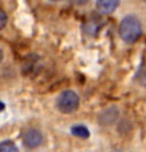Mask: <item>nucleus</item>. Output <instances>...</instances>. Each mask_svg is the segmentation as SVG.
Segmentation results:
<instances>
[{"label": "nucleus", "mask_w": 146, "mask_h": 152, "mask_svg": "<svg viewBox=\"0 0 146 152\" xmlns=\"http://www.w3.org/2000/svg\"><path fill=\"white\" fill-rule=\"evenodd\" d=\"M118 6H119V1H117V0H100V1H96L97 10L102 12V14L113 12Z\"/></svg>", "instance_id": "obj_4"}, {"label": "nucleus", "mask_w": 146, "mask_h": 152, "mask_svg": "<svg viewBox=\"0 0 146 152\" xmlns=\"http://www.w3.org/2000/svg\"><path fill=\"white\" fill-rule=\"evenodd\" d=\"M6 24H7V15L2 9H0V29L5 27Z\"/></svg>", "instance_id": "obj_7"}, {"label": "nucleus", "mask_w": 146, "mask_h": 152, "mask_svg": "<svg viewBox=\"0 0 146 152\" xmlns=\"http://www.w3.org/2000/svg\"><path fill=\"white\" fill-rule=\"evenodd\" d=\"M2 59H4V52L0 50V63H1V61H2Z\"/></svg>", "instance_id": "obj_9"}, {"label": "nucleus", "mask_w": 146, "mask_h": 152, "mask_svg": "<svg viewBox=\"0 0 146 152\" xmlns=\"http://www.w3.org/2000/svg\"><path fill=\"white\" fill-rule=\"evenodd\" d=\"M70 132L73 135L82 137V139H87L90 136V131L84 125H75V126H73Z\"/></svg>", "instance_id": "obj_5"}, {"label": "nucleus", "mask_w": 146, "mask_h": 152, "mask_svg": "<svg viewBox=\"0 0 146 152\" xmlns=\"http://www.w3.org/2000/svg\"><path fill=\"white\" fill-rule=\"evenodd\" d=\"M79 97L73 90H65L59 95L57 99V107L64 114L74 113L78 108Z\"/></svg>", "instance_id": "obj_2"}, {"label": "nucleus", "mask_w": 146, "mask_h": 152, "mask_svg": "<svg viewBox=\"0 0 146 152\" xmlns=\"http://www.w3.org/2000/svg\"><path fill=\"white\" fill-rule=\"evenodd\" d=\"M42 134L40 133V131L35 130V129H31L25 132V134L23 136V142L27 148L33 149V148L39 147L42 143Z\"/></svg>", "instance_id": "obj_3"}, {"label": "nucleus", "mask_w": 146, "mask_h": 152, "mask_svg": "<svg viewBox=\"0 0 146 152\" xmlns=\"http://www.w3.org/2000/svg\"><path fill=\"white\" fill-rule=\"evenodd\" d=\"M5 109V104L2 103V102H0V112H2Z\"/></svg>", "instance_id": "obj_8"}, {"label": "nucleus", "mask_w": 146, "mask_h": 152, "mask_svg": "<svg viewBox=\"0 0 146 152\" xmlns=\"http://www.w3.org/2000/svg\"><path fill=\"white\" fill-rule=\"evenodd\" d=\"M0 152H18V148L13 141H4L0 143Z\"/></svg>", "instance_id": "obj_6"}, {"label": "nucleus", "mask_w": 146, "mask_h": 152, "mask_svg": "<svg viewBox=\"0 0 146 152\" xmlns=\"http://www.w3.org/2000/svg\"><path fill=\"white\" fill-rule=\"evenodd\" d=\"M119 34L120 37L126 43H134L142 35V25L139 20L136 17L126 16L121 20L119 26Z\"/></svg>", "instance_id": "obj_1"}]
</instances>
